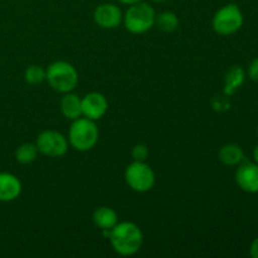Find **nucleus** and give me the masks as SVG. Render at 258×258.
Masks as SVG:
<instances>
[{"mask_svg":"<svg viewBox=\"0 0 258 258\" xmlns=\"http://www.w3.org/2000/svg\"><path fill=\"white\" fill-rule=\"evenodd\" d=\"M107 238L113 251L120 256H134L140 251L144 242L143 232L133 222H118L108 231Z\"/></svg>","mask_w":258,"mask_h":258,"instance_id":"1","label":"nucleus"},{"mask_svg":"<svg viewBox=\"0 0 258 258\" xmlns=\"http://www.w3.org/2000/svg\"><path fill=\"white\" fill-rule=\"evenodd\" d=\"M45 80L50 87L59 93L72 92L78 85V72L71 63L57 60L45 70Z\"/></svg>","mask_w":258,"mask_h":258,"instance_id":"2","label":"nucleus"},{"mask_svg":"<svg viewBox=\"0 0 258 258\" xmlns=\"http://www.w3.org/2000/svg\"><path fill=\"white\" fill-rule=\"evenodd\" d=\"M100 131L95 121L87 117L73 120L68 133V143L77 151H88L96 146Z\"/></svg>","mask_w":258,"mask_h":258,"instance_id":"3","label":"nucleus"},{"mask_svg":"<svg viewBox=\"0 0 258 258\" xmlns=\"http://www.w3.org/2000/svg\"><path fill=\"white\" fill-rule=\"evenodd\" d=\"M155 10L148 3L130 5L123 14V25L133 34H144L155 25Z\"/></svg>","mask_w":258,"mask_h":258,"instance_id":"4","label":"nucleus"},{"mask_svg":"<svg viewBox=\"0 0 258 258\" xmlns=\"http://www.w3.org/2000/svg\"><path fill=\"white\" fill-rule=\"evenodd\" d=\"M243 13L239 9L238 5L234 3H229L217 10L213 20H212V25L217 34L226 37V35H231L238 32L243 25Z\"/></svg>","mask_w":258,"mask_h":258,"instance_id":"5","label":"nucleus"},{"mask_svg":"<svg viewBox=\"0 0 258 258\" xmlns=\"http://www.w3.org/2000/svg\"><path fill=\"white\" fill-rule=\"evenodd\" d=\"M125 181L134 191L146 193L155 185V173L145 161H135L125 169Z\"/></svg>","mask_w":258,"mask_h":258,"instance_id":"6","label":"nucleus"},{"mask_svg":"<svg viewBox=\"0 0 258 258\" xmlns=\"http://www.w3.org/2000/svg\"><path fill=\"white\" fill-rule=\"evenodd\" d=\"M68 140L63 134L54 130H45L38 135L37 149L43 155L49 158H60L68 150Z\"/></svg>","mask_w":258,"mask_h":258,"instance_id":"7","label":"nucleus"},{"mask_svg":"<svg viewBox=\"0 0 258 258\" xmlns=\"http://www.w3.org/2000/svg\"><path fill=\"white\" fill-rule=\"evenodd\" d=\"M123 14L120 8L112 3H103L95 9L93 20L103 29H115L122 23Z\"/></svg>","mask_w":258,"mask_h":258,"instance_id":"8","label":"nucleus"},{"mask_svg":"<svg viewBox=\"0 0 258 258\" xmlns=\"http://www.w3.org/2000/svg\"><path fill=\"white\" fill-rule=\"evenodd\" d=\"M236 183L246 193H258V164L242 161L236 171Z\"/></svg>","mask_w":258,"mask_h":258,"instance_id":"9","label":"nucleus"},{"mask_svg":"<svg viewBox=\"0 0 258 258\" xmlns=\"http://www.w3.org/2000/svg\"><path fill=\"white\" fill-rule=\"evenodd\" d=\"M108 110L107 98L100 92H90L82 98V116L97 121L106 115Z\"/></svg>","mask_w":258,"mask_h":258,"instance_id":"10","label":"nucleus"},{"mask_svg":"<svg viewBox=\"0 0 258 258\" xmlns=\"http://www.w3.org/2000/svg\"><path fill=\"white\" fill-rule=\"evenodd\" d=\"M22 183L12 173H0V202L9 203L19 198Z\"/></svg>","mask_w":258,"mask_h":258,"instance_id":"11","label":"nucleus"},{"mask_svg":"<svg viewBox=\"0 0 258 258\" xmlns=\"http://www.w3.org/2000/svg\"><path fill=\"white\" fill-rule=\"evenodd\" d=\"M60 111L68 120H77L82 116V98L72 92L64 93L60 100Z\"/></svg>","mask_w":258,"mask_h":258,"instance_id":"12","label":"nucleus"},{"mask_svg":"<svg viewBox=\"0 0 258 258\" xmlns=\"http://www.w3.org/2000/svg\"><path fill=\"white\" fill-rule=\"evenodd\" d=\"M92 221L101 231H110L118 223V217L110 207H100L93 212Z\"/></svg>","mask_w":258,"mask_h":258,"instance_id":"13","label":"nucleus"},{"mask_svg":"<svg viewBox=\"0 0 258 258\" xmlns=\"http://www.w3.org/2000/svg\"><path fill=\"white\" fill-rule=\"evenodd\" d=\"M218 158L224 165L237 166L244 161V151L238 144H226L219 149Z\"/></svg>","mask_w":258,"mask_h":258,"instance_id":"14","label":"nucleus"},{"mask_svg":"<svg viewBox=\"0 0 258 258\" xmlns=\"http://www.w3.org/2000/svg\"><path fill=\"white\" fill-rule=\"evenodd\" d=\"M244 71L239 66H233L229 68L224 77V95L232 96L241 88L244 82Z\"/></svg>","mask_w":258,"mask_h":258,"instance_id":"15","label":"nucleus"},{"mask_svg":"<svg viewBox=\"0 0 258 258\" xmlns=\"http://www.w3.org/2000/svg\"><path fill=\"white\" fill-rule=\"evenodd\" d=\"M155 24L163 32L171 33L178 29L179 27V18L175 13L173 12H163L155 18Z\"/></svg>","mask_w":258,"mask_h":258,"instance_id":"16","label":"nucleus"},{"mask_svg":"<svg viewBox=\"0 0 258 258\" xmlns=\"http://www.w3.org/2000/svg\"><path fill=\"white\" fill-rule=\"evenodd\" d=\"M38 153H39V151H38L35 144L25 143L22 144V145L15 150V159H17L18 163L20 164H30L37 159Z\"/></svg>","mask_w":258,"mask_h":258,"instance_id":"17","label":"nucleus"},{"mask_svg":"<svg viewBox=\"0 0 258 258\" xmlns=\"http://www.w3.org/2000/svg\"><path fill=\"white\" fill-rule=\"evenodd\" d=\"M24 80L32 86L39 85L45 80V70L37 64L29 66L24 72Z\"/></svg>","mask_w":258,"mask_h":258,"instance_id":"18","label":"nucleus"},{"mask_svg":"<svg viewBox=\"0 0 258 258\" xmlns=\"http://www.w3.org/2000/svg\"><path fill=\"white\" fill-rule=\"evenodd\" d=\"M131 155L135 161H145L149 156V149L145 144H138L133 148Z\"/></svg>","mask_w":258,"mask_h":258,"instance_id":"19","label":"nucleus"},{"mask_svg":"<svg viewBox=\"0 0 258 258\" xmlns=\"http://www.w3.org/2000/svg\"><path fill=\"white\" fill-rule=\"evenodd\" d=\"M248 76L251 80L258 82V57L252 60L248 66Z\"/></svg>","mask_w":258,"mask_h":258,"instance_id":"20","label":"nucleus"},{"mask_svg":"<svg viewBox=\"0 0 258 258\" xmlns=\"http://www.w3.org/2000/svg\"><path fill=\"white\" fill-rule=\"evenodd\" d=\"M249 254H251L252 258H258V237L253 239V242L251 243V247H249Z\"/></svg>","mask_w":258,"mask_h":258,"instance_id":"21","label":"nucleus"},{"mask_svg":"<svg viewBox=\"0 0 258 258\" xmlns=\"http://www.w3.org/2000/svg\"><path fill=\"white\" fill-rule=\"evenodd\" d=\"M117 2L121 3V4L128 5V7H130V5L136 4V3H140V2H143V0H117Z\"/></svg>","mask_w":258,"mask_h":258,"instance_id":"22","label":"nucleus"},{"mask_svg":"<svg viewBox=\"0 0 258 258\" xmlns=\"http://www.w3.org/2000/svg\"><path fill=\"white\" fill-rule=\"evenodd\" d=\"M252 155H253V161L256 164H258V144L256 145V148L253 149V153H252Z\"/></svg>","mask_w":258,"mask_h":258,"instance_id":"23","label":"nucleus"},{"mask_svg":"<svg viewBox=\"0 0 258 258\" xmlns=\"http://www.w3.org/2000/svg\"><path fill=\"white\" fill-rule=\"evenodd\" d=\"M151 2H154V3H164V2H166V0H151Z\"/></svg>","mask_w":258,"mask_h":258,"instance_id":"24","label":"nucleus"},{"mask_svg":"<svg viewBox=\"0 0 258 258\" xmlns=\"http://www.w3.org/2000/svg\"><path fill=\"white\" fill-rule=\"evenodd\" d=\"M257 133H258V127H257Z\"/></svg>","mask_w":258,"mask_h":258,"instance_id":"25","label":"nucleus"}]
</instances>
